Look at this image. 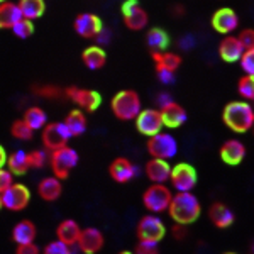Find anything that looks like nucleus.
<instances>
[{
  "mask_svg": "<svg viewBox=\"0 0 254 254\" xmlns=\"http://www.w3.org/2000/svg\"><path fill=\"white\" fill-rule=\"evenodd\" d=\"M166 212L175 224L191 225L202 215V203L193 191H176Z\"/></svg>",
  "mask_w": 254,
  "mask_h": 254,
  "instance_id": "f257e3e1",
  "label": "nucleus"
},
{
  "mask_svg": "<svg viewBox=\"0 0 254 254\" xmlns=\"http://www.w3.org/2000/svg\"><path fill=\"white\" fill-rule=\"evenodd\" d=\"M222 122L229 130L236 134L249 132L254 126V107L251 102L241 98L225 104L222 109Z\"/></svg>",
  "mask_w": 254,
  "mask_h": 254,
  "instance_id": "f03ea898",
  "label": "nucleus"
},
{
  "mask_svg": "<svg viewBox=\"0 0 254 254\" xmlns=\"http://www.w3.org/2000/svg\"><path fill=\"white\" fill-rule=\"evenodd\" d=\"M110 109H112V114L119 121H134L137 114L142 110V102L136 90L126 88L112 97Z\"/></svg>",
  "mask_w": 254,
  "mask_h": 254,
  "instance_id": "7ed1b4c3",
  "label": "nucleus"
},
{
  "mask_svg": "<svg viewBox=\"0 0 254 254\" xmlns=\"http://www.w3.org/2000/svg\"><path fill=\"white\" fill-rule=\"evenodd\" d=\"M173 191L166 187V183H151L149 187L142 191V207L146 208L149 214H163L168 210L171 202Z\"/></svg>",
  "mask_w": 254,
  "mask_h": 254,
  "instance_id": "20e7f679",
  "label": "nucleus"
},
{
  "mask_svg": "<svg viewBox=\"0 0 254 254\" xmlns=\"http://www.w3.org/2000/svg\"><path fill=\"white\" fill-rule=\"evenodd\" d=\"M78 153L73 147L63 146L60 149L51 151V154H49V166H51V171L56 178L68 180L71 171L78 165Z\"/></svg>",
  "mask_w": 254,
  "mask_h": 254,
  "instance_id": "39448f33",
  "label": "nucleus"
},
{
  "mask_svg": "<svg viewBox=\"0 0 254 254\" xmlns=\"http://www.w3.org/2000/svg\"><path fill=\"white\" fill-rule=\"evenodd\" d=\"M166 236V224L156 214L142 215L136 224V239L146 243H161Z\"/></svg>",
  "mask_w": 254,
  "mask_h": 254,
  "instance_id": "423d86ee",
  "label": "nucleus"
},
{
  "mask_svg": "<svg viewBox=\"0 0 254 254\" xmlns=\"http://www.w3.org/2000/svg\"><path fill=\"white\" fill-rule=\"evenodd\" d=\"M146 149L151 158H159L170 161V159H173L178 154V141H176L173 134L161 130V132L147 137Z\"/></svg>",
  "mask_w": 254,
  "mask_h": 254,
  "instance_id": "0eeeda50",
  "label": "nucleus"
},
{
  "mask_svg": "<svg viewBox=\"0 0 254 254\" xmlns=\"http://www.w3.org/2000/svg\"><path fill=\"white\" fill-rule=\"evenodd\" d=\"M198 175H196L195 166L190 163H176L171 166L170 183L176 191H191L196 187Z\"/></svg>",
  "mask_w": 254,
  "mask_h": 254,
  "instance_id": "6e6552de",
  "label": "nucleus"
},
{
  "mask_svg": "<svg viewBox=\"0 0 254 254\" xmlns=\"http://www.w3.org/2000/svg\"><path fill=\"white\" fill-rule=\"evenodd\" d=\"M41 139H43V146L48 151L60 149L63 146H68V141L71 139V134L66 129V126L61 122H48L46 126L41 129Z\"/></svg>",
  "mask_w": 254,
  "mask_h": 254,
  "instance_id": "1a4fd4ad",
  "label": "nucleus"
},
{
  "mask_svg": "<svg viewBox=\"0 0 254 254\" xmlns=\"http://www.w3.org/2000/svg\"><path fill=\"white\" fill-rule=\"evenodd\" d=\"M3 208L10 212H22L31 203V190L24 183H12L2 193Z\"/></svg>",
  "mask_w": 254,
  "mask_h": 254,
  "instance_id": "9d476101",
  "label": "nucleus"
},
{
  "mask_svg": "<svg viewBox=\"0 0 254 254\" xmlns=\"http://www.w3.org/2000/svg\"><path fill=\"white\" fill-rule=\"evenodd\" d=\"M122 20L129 31H142L149 22V15L137 0H126L121 7Z\"/></svg>",
  "mask_w": 254,
  "mask_h": 254,
  "instance_id": "9b49d317",
  "label": "nucleus"
},
{
  "mask_svg": "<svg viewBox=\"0 0 254 254\" xmlns=\"http://www.w3.org/2000/svg\"><path fill=\"white\" fill-rule=\"evenodd\" d=\"M66 97L78 109L83 112H95V110L102 105V95L97 90L90 88H80V87H68L64 90Z\"/></svg>",
  "mask_w": 254,
  "mask_h": 254,
  "instance_id": "f8f14e48",
  "label": "nucleus"
},
{
  "mask_svg": "<svg viewBox=\"0 0 254 254\" xmlns=\"http://www.w3.org/2000/svg\"><path fill=\"white\" fill-rule=\"evenodd\" d=\"M210 26L215 32H219L222 36L234 34L239 29V15L231 7H220L212 14Z\"/></svg>",
  "mask_w": 254,
  "mask_h": 254,
  "instance_id": "ddd939ff",
  "label": "nucleus"
},
{
  "mask_svg": "<svg viewBox=\"0 0 254 254\" xmlns=\"http://www.w3.org/2000/svg\"><path fill=\"white\" fill-rule=\"evenodd\" d=\"M134 121H136L137 132L146 137H151L154 134L161 132L163 127H165L163 126V117L159 109H142Z\"/></svg>",
  "mask_w": 254,
  "mask_h": 254,
  "instance_id": "4468645a",
  "label": "nucleus"
},
{
  "mask_svg": "<svg viewBox=\"0 0 254 254\" xmlns=\"http://www.w3.org/2000/svg\"><path fill=\"white\" fill-rule=\"evenodd\" d=\"M105 246V236L98 227H83L76 248L81 254H98Z\"/></svg>",
  "mask_w": 254,
  "mask_h": 254,
  "instance_id": "2eb2a0df",
  "label": "nucleus"
},
{
  "mask_svg": "<svg viewBox=\"0 0 254 254\" xmlns=\"http://www.w3.org/2000/svg\"><path fill=\"white\" fill-rule=\"evenodd\" d=\"M246 154H248L246 144L237 137H231L224 141L219 149V156L224 165L227 166H239L246 159Z\"/></svg>",
  "mask_w": 254,
  "mask_h": 254,
  "instance_id": "dca6fc26",
  "label": "nucleus"
},
{
  "mask_svg": "<svg viewBox=\"0 0 254 254\" xmlns=\"http://www.w3.org/2000/svg\"><path fill=\"white\" fill-rule=\"evenodd\" d=\"M109 176L116 183L126 185V183L132 182L137 176V166L130 161L129 158L117 156L112 159V163L109 165Z\"/></svg>",
  "mask_w": 254,
  "mask_h": 254,
  "instance_id": "f3484780",
  "label": "nucleus"
},
{
  "mask_svg": "<svg viewBox=\"0 0 254 254\" xmlns=\"http://www.w3.org/2000/svg\"><path fill=\"white\" fill-rule=\"evenodd\" d=\"M73 27H75V32L80 36V38L95 39L98 32L104 29V24H102V19L98 17L97 14H92V12H83V14H78L75 17Z\"/></svg>",
  "mask_w": 254,
  "mask_h": 254,
  "instance_id": "a211bd4d",
  "label": "nucleus"
},
{
  "mask_svg": "<svg viewBox=\"0 0 254 254\" xmlns=\"http://www.w3.org/2000/svg\"><path fill=\"white\" fill-rule=\"evenodd\" d=\"M207 217L212 225L220 231H225L236 222V214L231 207H227L224 202H212L207 210Z\"/></svg>",
  "mask_w": 254,
  "mask_h": 254,
  "instance_id": "6ab92c4d",
  "label": "nucleus"
},
{
  "mask_svg": "<svg viewBox=\"0 0 254 254\" xmlns=\"http://www.w3.org/2000/svg\"><path fill=\"white\" fill-rule=\"evenodd\" d=\"M163 117V126L168 129H180L182 126H185V122L188 121V112L178 102H170V104L159 107Z\"/></svg>",
  "mask_w": 254,
  "mask_h": 254,
  "instance_id": "aec40b11",
  "label": "nucleus"
},
{
  "mask_svg": "<svg viewBox=\"0 0 254 254\" xmlns=\"http://www.w3.org/2000/svg\"><path fill=\"white\" fill-rule=\"evenodd\" d=\"M220 60L225 63H239L241 56L244 53V48L241 44V41L237 39V36L234 34H227L222 36V39L219 41V46H217Z\"/></svg>",
  "mask_w": 254,
  "mask_h": 254,
  "instance_id": "412c9836",
  "label": "nucleus"
},
{
  "mask_svg": "<svg viewBox=\"0 0 254 254\" xmlns=\"http://www.w3.org/2000/svg\"><path fill=\"white\" fill-rule=\"evenodd\" d=\"M144 173L151 183H166L170 182L171 165L166 159L149 158L144 165Z\"/></svg>",
  "mask_w": 254,
  "mask_h": 254,
  "instance_id": "4be33fe9",
  "label": "nucleus"
},
{
  "mask_svg": "<svg viewBox=\"0 0 254 254\" xmlns=\"http://www.w3.org/2000/svg\"><path fill=\"white\" fill-rule=\"evenodd\" d=\"M36 237H38V227L31 219H20L12 227L10 239L14 241V244L36 243Z\"/></svg>",
  "mask_w": 254,
  "mask_h": 254,
  "instance_id": "5701e85b",
  "label": "nucleus"
},
{
  "mask_svg": "<svg viewBox=\"0 0 254 254\" xmlns=\"http://www.w3.org/2000/svg\"><path fill=\"white\" fill-rule=\"evenodd\" d=\"M38 195L44 202H56L63 195V180L53 176H46L38 183Z\"/></svg>",
  "mask_w": 254,
  "mask_h": 254,
  "instance_id": "b1692460",
  "label": "nucleus"
},
{
  "mask_svg": "<svg viewBox=\"0 0 254 254\" xmlns=\"http://www.w3.org/2000/svg\"><path fill=\"white\" fill-rule=\"evenodd\" d=\"M80 234H81V225L75 219L61 220L58 227H56V239L61 241L63 244L69 246V248L76 246Z\"/></svg>",
  "mask_w": 254,
  "mask_h": 254,
  "instance_id": "393cba45",
  "label": "nucleus"
},
{
  "mask_svg": "<svg viewBox=\"0 0 254 254\" xmlns=\"http://www.w3.org/2000/svg\"><path fill=\"white\" fill-rule=\"evenodd\" d=\"M81 61H83V64L88 69L97 71V69L104 68L105 63H107V53H105V49L102 46L93 44V46H88L83 49V53H81Z\"/></svg>",
  "mask_w": 254,
  "mask_h": 254,
  "instance_id": "a878e982",
  "label": "nucleus"
},
{
  "mask_svg": "<svg viewBox=\"0 0 254 254\" xmlns=\"http://www.w3.org/2000/svg\"><path fill=\"white\" fill-rule=\"evenodd\" d=\"M63 124L66 126V129L69 130L71 137H76V136L85 134L88 122H87V116H85L83 110L73 109V110H69V112L66 114V117L63 119Z\"/></svg>",
  "mask_w": 254,
  "mask_h": 254,
  "instance_id": "bb28decb",
  "label": "nucleus"
},
{
  "mask_svg": "<svg viewBox=\"0 0 254 254\" xmlns=\"http://www.w3.org/2000/svg\"><path fill=\"white\" fill-rule=\"evenodd\" d=\"M20 19H22V14L17 3L10 0L0 3V29H12V26Z\"/></svg>",
  "mask_w": 254,
  "mask_h": 254,
  "instance_id": "cd10ccee",
  "label": "nucleus"
},
{
  "mask_svg": "<svg viewBox=\"0 0 254 254\" xmlns=\"http://www.w3.org/2000/svg\"><path fill=\"white\" fill-rule=\"evenodd\" d=\"M168 44H170V36L161 27H153L146 32V46L151 49V53L166 51Z\"/></svg>",
  "mask_w": 254,
  "mask_h": 254,
  "instance_id": "c85d7f7f",
  "label": "nucleus"
},
{
  "mask_svg": "<svg viewBox=\"0 0 254 254\" xmlns=\"http://www.w3.org/2000/svg\"><path fill=\"white\" fill-rule=\"evenodd\" d=\"M7 170L10 171L14 176H22L31 170L29 163H27V153L22 149H17L14 153L7 154Z\"/></svg>",
  "mask_w": 254,
  "mask_h": 254,
  "instance_id": "c756f323",
  "label": "nucleus"
},
{
  "mask_svg": "<svg viewBox=\"0 0 254 254\" xmlns=\"http://www.w3.org/2000/svg\"><path fill=\"white\" fill-rule=\"evenodd\" d=\"M20 14L22 17L36 20L39 17H43L44 12H46V2L44 0H19L17 2Z\"/></svg>",
  "mask_w": 254,
  "mask_h": 254,
  "instance_id": "7c9ffc66",
  "label": "nucleus"
},
{
  "mask_svg": "<svg viewBox=\"0 0 254 254\" xmlns=\"http://www.w3.org/2000/svg\"><path fill=\"white\" fill-rule=\"evenodd\" d=\"M153 61L156 66H163L170 71H178V68L182 66L183 60L180 55L176 53H170V51H161V53H153Z\"/></svg>",
  "mask_w": 254,
  "mask_h": 254,
  "instance_id": "2f4dec72",
  "label": "nucleus"
},
{
  "mask_svg": "<svg viewBox=\"0 0 254 254\" xmlns=\"http://www.w3.org/2000/svg\"><path fill=\"white\" fill-rule=\"evenodd\" d=\"M22 119L27 122V126H29L34 132H36V130H41L44 126L48 124V114L44 112L41 107H36V105H34V107L27 109L26 112H24Z\"/></svg>",
  "mask_w": 254,
  "mask_h": 254,
  "instance_id": "473e14b6",
  "label": "nucleus"
},
{
  "mask_svg": "<svg viewBox=\"0 0 254 254\" xmlns=\"http://www.w3.org/2000/svg\"><path fill=\"white\" fill-rule=\"evenodd\" d=\"M10 134H12V137L19 139V141H31V139L34 137V130L27 126V122L24 121V119H17V121L12 122Z\"/></svg>",
  "mask_w": 254,
  "mask_h": 254,
  "instance_id": "72a5a7b5",
  "label": "nucleus"
},
{
  "mask_svg": "<svg viewBox=\"0 0 254 254\" xmlns=\"http://www.w3.org/2000/svg\"><path fill=\"white\" fill-rule=\"evenodd\" d=\"M237 93L246 102H254V75H243L237 81Z\"/></svg>",
  "mask_w": 254,
  "mask_h": 254,
  "instance_id": "f704fd0d",
  "label": "nucleus"
},
{
  "mask_svg": "<svg viewBox=\"0 0 254 254\" xmlns=\"http://www.w3.org/2000/svg\"><path fill=\"white\" fill-rule=\"evenodd\" d=\"M12 32H14L15 36H17L19 39H27L31 38L32 34H34V20H29L26 17H22L20 20L12 26Z\"/></svg>",
  "mask_w": 254,
  "mask_h": 254,
  "instance_id": "c9c22d12",
  "label": "nucleus"
},
{
  "mask_svg": "<svg viewBox=\"0 0 254 254\" xmlns=\"http://www.w3.org/2000/svg\"><path fill=\"white\" fill-rule=\"evenodd\" d=\"M27 163H29V168H32V170H41V168L46 166V163H49V156L46 151L34 149L27 153Z\"/></svg>",
  "mask_w": 254,
  "mask_h": 254,
  "instance_id": "e433bc0d",
  "label": "nucleus"
},
{
  "mask_svg": "<svg viewBox=\"0 0 254 254\" xmlns=\"http://www.w3.org/2000/svg\"><path fill=\"white\" fill-rule=\"evenodd\" d=\"M239 64L243 68L244 75H254V48L244 49L243 56L239 60Z\"/></svg>",
  "mask_w": 254,
  "mask_h": 254,
  "instance_id": "4c0bfd02",
  "label": "nucleus"
},
{
  "mask_svg": "<svg viewBox=\"0 0 254 254\" xmlns=\"http://www.w3.org/2000/svg\"><path fill=\"white\" fill-rule=\"evenodd\" d=\"M43 254H73V251H71L69 246L63 244L58 239H55V241H51V243H48L46 246H44Z\"/></svg>",
  "mask_w": 254,
  "mask_h": 254,
  "instance_id": "58836bf2",
  "label": "nucleus"
},
{
  "mask_svg": "<svg viewBox=\"0 0 254 254\" xmlns=\"http://www.w3.org/2000/svg\"><path fill=\"white\" fill-rule=\"evenodd\" d=\"M134 254H159L158 243H146V241H137L136 248H134Z\"/></svg>",
  "mask_w": 254,
  "mask_h": 254,
  "instance_id": "ea45409f",
  "label": "nucleus"
},
{
  "mask_svg": "<svg viewBox=\"0 0 254 254\" xmlns=\"http://www.w3.org/2000/svg\"><path fill=\"white\" fill-rule=\"evenodd\" d=\"M237 39L241 41V44H243L244 49L254 48V29H253V27H246V29L239 31Z\"/></svg>",
  "mask_w": 254,
  "mask_h": 254,
  "instance_id": "a19ab883",
  "label": "nucleus"
},
{
  "mask_svg": "<svg viewBox=\"0 0 254 254\" xmlns=\"http://www.w3.org/2000/svg\"><path fill=\"white\" fill-rule=\"evenodd\" d=\"M12 183H14V175L7 168H0V193H3Z\"/></svg>",
  "mask_w": 254,
  "mask_h": 254,
  "instance_id": "79ce46f5",
  "label": "nucleus"
},
{
  "mask_svg": "<svg viewBox=\"0 0 254 254\" xmlns=\"http://www.w3.org/2000/svg\"><path fill=\"white\" fill-rule=\"evenodd\" d=\"M175 75H176L175 71H170V69H166V68H163V66H156V76H158V80L161 81L163 85L173 83V81H175Z\"/></svg>",
  "mask_w": 254,
  "mask_h": 254,
  "instance_id": "37998d69",
  "label": "nucleus"
},
{
  "mask_svg": "<svg viewBox=\"0 0 254 254\" xmlns=\"http://www.w3.org/2000/svg\"><path fill=\"white\" fill-rule=\"evenodd\" d=\"M14 254H41L39 246L36 243H29V244H15Z\"/></svg>",
  "mask_w": 254,
  "mask_h": 254,
  "instance_id": "c03bdc74",
  "label": "nucleus"
},
{
  "mask_svg": "<svg viewBox=\"0 0 254 254\" xmlns=\"http://www.w3.org/2000/svg\"><path fill=\"white\" fill-rule=\"evenodd\" d=\"M171 234L176 241H183L187 237V225H182V224H175L173 227H171Z\"/></svg>",
  "mask_w": 254,
  "mask_h": 254,
  "instance_id": "a18cd8bd",
  "label": "nucleus"
},
{
  "mask_svg": "<svg viewBox=\"0 0 254 254\" xmlns=\"http://www.w3.org/2000/svg\"><path fill=\"white\" fill-rule=\"evenodd\" d=\"M38 92H39L41 97H46V98H56V97H60L58 95L60 90L55 88V87H41V88H38Z\"/></svg>",
  "mask_w": 254,
  "mask_h": 254,
  "instance_id": "49530a36",
  "label": "nucleus"
},
{
  "mask_svg": "<svg viewBox=\"0 0 254 254\" xmlns=\"http://www.w3.org/2000/svg\"><path fill=\"white\" fill-rule=\"evenodd\" d=\"M170 102H173V98H171L170 93H168V92H161L158 95V109L163 107V105H166V104H170Z\"/></svg>",
  "mask_w": 254,
  "mask_h": 254,
  "instance_id": "de8ad7c7",
  "label": "nucleus"
},
{
  "mask_svg": "<svg viewBox=\"0 0 254 254\" xmlns=\"http://www.w3.org/2000/svg\"><path fill=\"white\" fill-rule=\"evenodd\" d=\"M97 41H98V43H100V44H105V43H109V41H110V32L107 31V29H105V27H104V29H102L100 32H98V34H97V38H95Z\"/></svg>",
  "mask_w": 254,
  "mask_h": 254,
  "instance_id": "09e8293b",
  "label": "nucleus"
},
{
  "mask_svg": "<svg viewBox=\"0 0 254 254\" xmlns=\"http://www.w3.org/2000/svg\"><path fill=\"white\" fill-rule=\"evenodd\" d=\"M7 165V151L5 147L0 144V168H5Z\"/></svg>",
  "mask_w": 254,
  "mask_h": 254,
  "instance_id": "8fccbe9b",
  "label": "nucleus"
},
{
  "mask_svg": "<svg viewBox=\"0 0 254 254\" xmlns=\"http://www.w3.org/2000/svg\"><path fill=\"white\" fill-rule=\"evenodd\" d=\"M249 253H251V254H254V241H253V243H251V246H249Z\"/></svg>",
  "mask_w": 254,
  "mask_h": 254,
  "instance_id": "3c124183",
  "label": "nucleus"
},
{
  "mask_svg": "<svg viewBox=\"0 0 254 254\" xmlns=\"http://www.w3.org/2000/svg\"><path fill=\"white\" fill-rule=\"evenodd\" d=\"M117 254H134L132 251H127V249H126V251H119Z\"/></svg>",
  "mask_w": 254,
  "mask_h": 254,
  "instance_id": "603ef678",
  "label": "nucleus"
},
{
  "mask_svg": "<svg viewBox=\"0 0 254 254\" xmlns=\"http://www.w3.org/2000/svg\"><path fill=\"white\" fill-rule=\"evenodd\" d=\"M3 208V200H2V193H0V210Z\"/></svg>",
  "mask_w": 254,
  "mask_h": 254,
  "instance_id": "864d4df0",
  "label": "nucleus"
},
{
  "mask_svg": "<svg viewBox=\"0 0 254 254\" xmlns=\"http://www.w3.org/2000/svg\"><path fill=\"white\" fill-rule=\"evenodd\" d=\"M222 254H237V253H232V251H227V253H222Z\"/></svg>",
  "mask_w": 254,
  "mask_h": 254,
  "instance_id": "5fc2aeb1",
  "label": "nucleus"
},
{
  "mask_svg": "<svg viewBox=\"0 0 254 254\" xmlns=\"http://www.w3.org/2000/svg\"><path fill=\"white\" fill-rule=\"evenodd\" d=\"M2 2H5V0H0V3H2Z\"/></svg>",
  "mask_w": 254,
  "mask_h": 254,
  "instance_id": "6e6d98bb",
  "label": "nucleus"
},
{
  "mask_svg": "<svg viewBox=\"0 0 254 254\" xmlns=\"http://www.w3.org/2000/svg\"><path fill=\"white\" fill-rule=\"evenodd\" d=\"M251 130H253V132H254V126H253V129H251Z\"/></svg>",
  "mask_w": 254,
  "mask_h": 254,
  "instance_id": "4d7b16f0",
  "label": "nucleus"
}]
</instances>
